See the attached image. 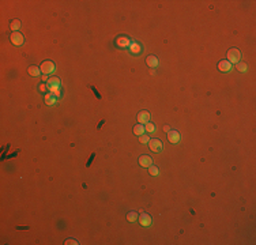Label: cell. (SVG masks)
Listing matches in <instances>:
<instances>
[{
    "mask_svg": "<svg viewBox=\"0 0 256 245\" xmlns=\"http://www.w3.org/2000/svg\"><path fill=\"white\" fill-rule=\"evenodd\" d=\"M240 59H241V53H240V50L237 48H232V49L227 50L226 53V60L230 63V64H237L240 63Z\"/></svg>",
    "mask_w": 256,
    "mask_h": 245,
    "instance_id": "cell-1",
    "label": "cell"
},
{
    "mask_svg": "<svg viewBox=\"0 0 256 245\" xmlns=\"http://www.w3.org/2000/svg\"><path fill=\"white\" fill-rule=\"evenodd\" d=\"M40 70H41V72H42L44 75L52 74V72L55 71V63H53V61H49V60H47V61H44V63L41 64Z\"/></svg>",
    "mask_w": 256,
    "mask_h": 245,
    "instance_id": "cell-2",
    "label": "cell"
},
{
    "mask_svg": "<svg viewBox=\"0 0 256 245\" xmlns=\"http://www.w3.org/2000/svg\"><path fill=\"white\" fill-rule=\"evenodd\" d=\"M147 145L150 147V150L154 151V153H158V151H161L164 148V145H162V142L159 139H150Z\"/></svg>",
    "mask_w": 256,
    "mask_h": 245,
    "instance_id": "cell-3",
    "label": "cell"
},
{
    "mask_svg": "<svg viewBox=\"0 0 256 245\" xmlns=\"http://www.w3.org/2000/svg\"><path fill=\"white\" fill-rule=\"evenodd\" d=\"M138 221H139V223H140L142 226H150V225L153 223V218H151L149 214H146V213L140 214V215L138 217Z\"/></svg>",
    "mask_w": 256,
    "mask_h": 245,
    "instance_id": "cell-4",
    "label": "cell"
},
{
    "mask_svg": "<svg viewBox=\"0 0 256 245\" xmlns=\"http://www.w3.org/2000/svg\"><path fill=\"white\" fill-rule=\"evenodd\" d=\"M11 42L14 45H17V46H19V45L23 44V36L19 31H14L11 34Z\"/></svg>",
    "mask_w": 256,
    "mask_h": 245,
    "instance_id": "cell-5",
    "label": "cell"
},
{
    "mask_svg": "<svg viewBox=\"0 0 256 245\" xmlns=\"http://www.w3.org/2000/svg\"><path fill=\"white\" fill-rule=\"evenodd\" d=\"M139 165L143 168H150L153 165V160L150 155H140L139 157Z\"/></svg>",
    "mask_w": 256,
    "mask_h": 245,
    "instance_id": "cell-6",
    "label": "cell"
},
{
    "mask_svg": "<svg viewBox=\"0 0 256 245\" xmlns=\"http://www.w3.org/2000/svg\"><path fill=\"white\" fill-rule=\"evenodd\" d=\"M150 121V113L146 112V110H142V112L138 113V123L139 124H146Z\"/></svg>",
    "mask_w": 256,
    "mask_h": 245,
    "instance_id": "cell-7",
    "label": "cell"
},
{
    "mask_svg": "<svg viewBox=\"0 0 256 245\" xmlns=\"http://www.w3.org/2000/svg\"><path fill=\"white\" fill-rule=\"evenodd\" d=\"M218 70L222 72H229L230 70H232V64H230L227 60H222V61H219V64H218Z\"/></svg>",
    "mask_w": 256,
    "mask_h": 245,
    "instance_id": "cell-8",
    "label": "cell"
},
{
    "mask_svg": "<svg viewBox=\"0 0 256 245\" xmlns=\"http://www.w3.org/2000/svg\"><path fill=\"white\" fill-rule=\"evenodd\" d=\"M168 139H169V142L170 143H177L180 140V133L174 130H170L168 132Z\"/></svg>",
    "mask_w": 256,
    "mask_h": 245,
    "instance_id": "cell-9",
    "label": "cell"
},
{
    "mask_svg": "<svg viewBox=\"0 0 256 245\" xmlns=\"http://www.w3.org/2000/svg\"><path fill=\"white\" fill-rule=\"evenodd\" d=\"M131 40H128L127 37H119L117 38V41H116V44H117V46H120V48H130V45H131Z\"/></svg>",
    "mask_w": 256,
    "mask_h": 245,
    "instance_id": "cell-10",
    "label": "cell"
},
{
    "mask_svg": "<svg viewBox=\"0 0 256 245\" xmlns=\"http://www.w3.org/2000/svg\"><path fill=\"white\" fill-rule=\"evenodd\" d=\"M47 86L48 87H53V86H60V79L57 76H52L48 79L47 82Z\"/></svg>",
    "mask_w": 256,
    "mask_h": 245,
    "instance_id": "cell-11",
    "label": "cell"
},
{
    "mask_svg": "<svg viewBox=\"0 0 256 245\" xmlns=\"http://www.w3.org/2000/svg\"><path fill=\"white\" fill-rule=\"evenodd\" d=\"M146 63H147V65L150 68L157 67V65H158V59H157L155 56H149L147 59H146Z\"/></svg>",
    "mask_w": 256,
    "mask_h": 245,
    "instance_id": "cell-12",
    "label": "cell"
},
{
    "mask_svg": "<svg viewBox=\"0 0 256 245\" xmlns=\"http://www.w3.org/2000/svg\"><path fill=\"white\" fill-rule=\"evenodd\" d=\"M130 50L132 52V53H140L142 52V46L138 44V42H131V45H130Z\"/></svg>",
    "mask_w": 256,
    "mask_h": 245,
    "instance_id": "cell-13",
    "label": "cell"
},
{
    "mask_svg": "<svg viewBox=\"0 0 256 245\" xmlns=\"http://www.w3.org/2000/svg\"><path fill=\"white\" fill-rule=\"evenodd\" d=\"M144 125L143 124H136L135 127H134V133L135 135H138V136H140V135H143L144 133Z\"/></svg>",
    "mask_w": 256,
    "mask_h": 245,
    "instance_id": "cell-14",
    "label": "cell"
},
{
    "mask_svg": "<svg viewBox=\"0 0 256 245\" xmlns=\"http://www.w3.org/2000/svg\"><path fill=\"white\" fill-rule=\"evenodd\" d=\"M27 72H29V74L32 75V76H38L40 72H41V70H40L38 67H35V65H32V67H29Z\"/></svg>",
    "mask_w": 256,
    "mask_h": 245,
    "instance_id": "cell-15",
    "label": "cell"
},
{
    "mask_svg": "<svg viewBox=\"0 0 256 245\" xmlns=\"http://www.w3.org/2000/svg\"><path fill=\"white\" fill-rule=\"evenodd\" d=\"M45 102H47V105H55L56 103V97L53 94H47L45 95Z\"/></svg>",
    "mask_w": 256,
    "mask_h": 245,
    "instance_id": "cell-16",
    "label": "cell"
},
{
    "mask_svg": "<svg viewBox=\"0 0 256 245\" xmlns=\"http://www.w3.org/2000/svg\"><path fill=\"white\" fill-rule=\"evenodd\" d=\"M138 213H135V211H131V213H128L127 214V219L130 222H135V221H138Z\"/></svg>",
    "mask_w": 256,
    "mask_h": 245,
    "instance_id": "cell-17",
    "label": "cell"
},
{
    "mask_svg": "<svg viewBox=\"0 0 256 245\" xmlns=\"http://www.w3.org/2000/svg\"><path fill=\"white\" fill-rule=\"evenodd\" d=\"M60 86H53V87H48V89L50 90V94H53L55 97H59L62 93H60V89H59Z\"/></svg>",
    "mask_w": 256,
    "mask_h": 245,
    "instance_id": "cell-18",
    "label": "cell"
},
{
    "mask_svg": "<svg viewBox=\"0 0 256 245\" xmlns=\"http://www.w3.org/2000/svg\"><path fill=\"white\" fill-rule=\"evenodd\" d=\"M19 27H21V21H19V19H14V21L11 22V29L14 30V31H18Z\"/></svg>",
    "mask_w": 256,
    "mask_h": 245,
    "instance_id": "cell-19",
    "label": "cell"
},
{
    "mask_svg": "<svg viewBox=\"0 0 256 245\" xmlns=\"http://www.w3.org/2000/svg\"><path fill=\"white\" fill-rule=\"evenodd\" d=\"M236 68H237L240 72H245L248 70V65L245 64V63H237V64H236Z\"/></svg>",
    "mask_w": 256,
    "mask_h": 245,
    "instance_id": "cell-20",
    "label": "cell"
},
{
    "mask_svg": "<svg viewBox=\"0 0 256 245\" xmlns=\"http://www.w3.org/2000/svg\"><path fill=\"white\" fill-rule=\"evenodd\" d=\"M144 130L147 131V132H154L155 127H154V124H151V123H146V125H144Z\"/></svg>",
    "mask_w": 256,
    "mask_h": 245,
    "instance_id": "cell-21",
    "label": "cell"
},
{
    "mask_svg": "<svg viewBox=\"0 0 256 245\" xmlns=\"http://www.w3.org/2000/svg\"><path fill=\"white\" fill-rule=\"evenodd\" d=\"M149 172H150V174H153V176H157V174L159 173L158 168H157V166H153V165H151L150 168H149Z\"/></svg>",
    "mask_w": 256,
    "mask_h": 245,
    "instance_id": "cell-22",
    "label": "cell"
},
{
    "mask_svg": "<svg viewBox=\"0 0 256 245\" xmlns=\"http://www.w3.org/2000/svg\"><path fill=\"white\" fill-rule=\"evenodd\" d=\"M149 140H150V138H149L147 135H140V142L142 143H149Z\"/></svg>",
    "mask_w": 256,
    "mask_h": 245,
    "instance_id": "cell-23",
    "label": "cell"
},
{
    "mask_svg": "<svg viewBox=\"0 0 256 245\" xmlns=\"http://www.w3.org/2000/svg\"><path fill=\"white\" fill-rule=\"evenodd\" d=\"M65 244L67 245H70V244H74V245H78L79 244V242L77 241V240H67V241H65Z\"/></svg>",
    "mask_w": 256,
    "mask_h": 245,
    "instance_id": "cell-24",
    "label": "cell"
},
{
    "mask_svg": "<svg viewBox=\"0 0 256 245\" xmlns=\"http://www.w3.org/2000/svg\"><path fill=\"white\" fill-rule=\"evenodd\" d=\"M47 87H48L47 85H40V87H38V89L41 90V91H45V90H47Z\"/></svg>",
    "mask_w": 256,
    "mask_h": 245,
    "instance_id": "cell-25",
    "label": "cell"
},
{
    "mask_svg": "<svg viewBox=\"0 0 256 245\" xmlns=\"http://www.w3.org/2000/svg\"><path fill=\"white\" fill-rule=\"evenodd\" d=\"M164 131H165V132H169V131H170V127H169V125H165V127H164Z\"/></svg>",
    "mask_w": 256,
    "mask_h": 245,
    "instance_id": "cell-26",
    "label": "cell"
},
{
    "mask_svg": "<svg viewBox=\"0 0 256 245\" xmlns=\"http://www.w3.org/2000/svg\"><path fill=\"white\" fill-rule=\"evenodd\" d=\"M48 79H49V78H48L47 75H44V76H42V80H47V82H48Z\"/></svg>",
    "mask_w": 256,
    "mask_h": 245,
    "instance_id": "cell-27",
    "label": "cell"
}]
</instances>
